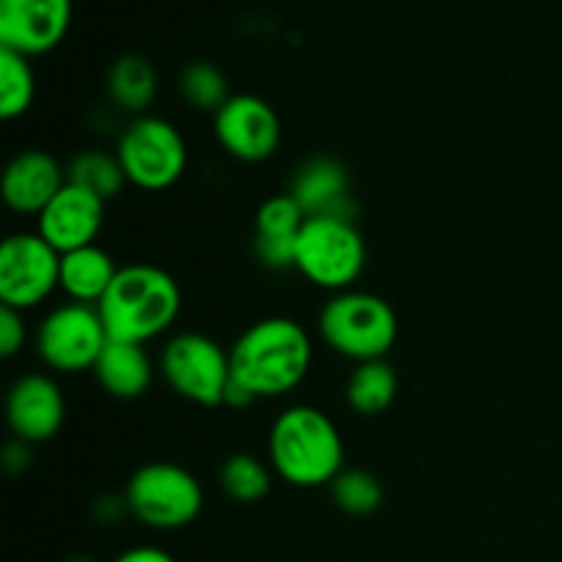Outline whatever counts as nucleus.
I'll list each match as a JSON object with an SVG mask.
<instances>
[{
    "instance_id": "f257e3e1",
    "label": "nucleus",
    "mask_w": 562,
    "mask_h": 562,
    "mask_svg": "<svg viewBox=\"0 0 562 562\" xmlns=\"http://www.w3.org/2000/svg\"><path fill=\"white\" fill-rule=\"evenodd\" d=\"M313 366V340L300 322L269 316L247 327L231 346L234 379L252 398H280L305 382Z\"/></svg>"
},
{
    "instance_id": "f03ea898",
    "label": "nucleus",
    "mask_w": 562,
    "mask_h": 562,
    "mask_svg": "<svg viewBox=\"0 0 562 562\" xmlns=\"http://www.w3.org/2000/svg\"><path fill=\"white\" fill-rule=\"evenodd\" d=\"M344 437L327 412L296 404L280 412L269 431V464L296 488L329 486L344 472Z\"/></svg>"
},
{
    "instance_id": "7ed1b4c3",
    "label": "nucleus",
    "mask_w": 562,
    "mask_h": 562,
    "mask_svg": "<svg viewBox=\"0 0 562 562\" xmlns=\"http://www.w3.org/2000/svg\"><path fill=\"white\" fill-rule=\"evenodd\" d=\"M181 313V289L170 272L154 263L121 267L99 302V316L110 340L146 346L170 333Z\"/></svg>"
},
{
    "instance_id": "20e7f679",
    "label": "nucleus",
    "mask_w": 562,
    "mask_h": 562,
    "mask_svg": "<svg viewBox=\"0 0 562 562\" xmlns=\"http://www.w3.org/2000/svg\"><path fill=\"white\" fill-rule=\"evenodd\" d=\"M318 333L335 355L351 362L387 360L398 340V316L393 305L371 291H340L324 302Z\"/></svg>"
},
{
    "instance_id": "39448f33",
    "label": "nucleus",
    "mask_w": 562,
    "mask_h": 562,
    "mask_svg": "<svg viewBox=\"0 0 562 562\" xmlns=\"http://www.w3.org/2000/svg\"><path fill=\"white\" fill-rule=\"evenodd\" d=\"M366 239L351 217H307L296 239V272L324 291H349L366 269Z\"/></svg>"
},
{
    "instance_id": "423d86ee",
    "label": "nucleus",
    "mask_w": 562,
    "mask_h": 562,
    "mask_svg": "<svg viewBox=\"0 0 562 562\" xmlns=\"http://www.w3.org/2000/svg\"><path fill=\"white\" fill-rule=\"evenodd\" d=\"M126 505L151 530H181L203 510V486L187 467L173 461L143 464L126 483Z\"/></svg>"
},
{
    "instance_id": "0eeeda50",
    "label": "nucleus",
    "mask_w": 562,
    "mask_h": 562,
    "mask_svg": "<svg viewBox=\"0 0 562 562\" xmlns=\"http://www.w3.org/2000/svg\"><path fill=\"white\" fill-rule=\"evenodd\" d=\"M115 154L126 181L137 190L162 192L173 187L187 170L184 135L159 115H137L121 132Z\"/></svg>"
},
{
    "instance_id": "6e6552de",
    "label": "nucleus",
    "mask_w": 562,
    "mask_h": 562,
    "mask_svg": "<svg viewBox=\"0 0 562 562\" xmlns=\"http://www.w3.org/2000/svg\"><path fill=\"white\" fill-rule=\"evenodd\" d=\"M159 373L176 395L198 406H223L234 371L231 351L203 333H179L159 351Z\"/></svg>"
},
{
    "instance_id": "1a4fd4ad",
    "label": "nucleus",
    "mask_w": 562,
    "mask_h": 562,
    "mask_svg": "<svg viewBox=\"0 0 562 562\" xmlns=\"http://www.w3.org/2000/svg\"><path fill=\"white\" fill-rule=\"evenodd\" d=\"M108 340L110 335L99 316V307L77 305V302L53 307L38 322L33 335L38 360L58 373L93 371Z\"/></svg>"
},
{
    "instance_id": "9d476101",
    "label": "nucleus",
    "mask_w": 562,
    "mask_h": 562,
    "mask_svg": "<svg viewBox=\"0 0 562 562\" xmlns=\"http://www.w3.org/2000/svg\"><path fill=\"white\" fill-rule=\"evenodd\" d=\"M60 289V252L38 231H20L0 250V302L33 311Z\"/></svg>"
},
{
    "instance_id": "9b49d317",
    "label": "nucleus",
    "mask_w": 562,
    "mask_h": 562,
    "mask_svg": "<svg viewBox=\"0 0 562 562\" xmlns=\"http://www.w3.org/2000/svg\"><path fill=\"white\" fill-rule=\"evenodd\" d=\"M214 137L225 154L239 162L256 165L274 157L280 146V115L256 93H234L214 113Z\"/></svg>"
},
{
    "instance_id": "f8f14e48",
    "label": "nucleus",
    "mask_w": 562,
    "mask_h": 562,
    "mask_svg": "<svg viewBox=\"0 0 562 562\" xmlns=\"http://www.w3.org/2000/svg\"><path fill=\"white\" fill-rule=\"evenodd\" d=\"M75 0H0V47L38 58L58 47L71 27Z\"/></svg>"
},
{
    "instance_id": "ddd939ff",
    "label": "nucleus",
    "mask_w": 562,
    "mask_h": 562,
    "mask_svg": "<svg viewBox=\"0 0 562 562\" xmlns=\"http://www.w3.org/2000/svg\"><path fill=\"white\" fill-rule=\"evenodd\" d=\"M5 420L20 442H49L66 420V401L58 382L47 373H27L16 379L5 395Z\"/></svg>"
},
{
    "instance_id": "4468645a",
    "label": "nucleus",
    "mask_w": 562,
    "mask_h": 562,
    "mask_svg": "<svg viewBox=\"0 0 562 562\" xmlns=\"http://www.w3.org/2000/svg\"><path fill=\"white\" fill-rule=\"evenodd\" d=\"M104 206L108 203L102 198L66 181L64 190L36 217V231L60 256L97 245V236L104 225Z\"/></svg>"
},
{
    "instance_id": "2eb2a0df",
    "label": "nucleus",
    "mask_w": 562,
    "mask_h": 562,
    "mask_svg": "<svg viewBox=\"0 0 562 562\" xmlns=\"http://www.w3.org/2000/svg\"><path fill=\"white\" fill-rule=\"evenodd\" d=\"M66 187V173L58 159L42 148L20 151L3 173L5 206L22 217H38Z\"/></svg>"
},
{
    "instance_id": "dca6fc26",
    "label": "nucleus",
    "mask_w": 562,
    "mask_h": 562,
    "mask_svg": "<svg viewBox=\"0 0 562 562\" xmlns=\"http://www.w3.org/2000/svg\"><path fill=\"white\" fill-rule=\"evenodd\" d=\"M99 387L119 401H135L148 393L154 382V362L146 346L126 344V340H108L93 366Z\"/></svg>"
},
{
    "instance_id": "f3484780",
    "label": "nucleus",
    "mask_w": 562,
    "mask_h": 562,
    "mask_svg": "<svg viewBox=\"0 0 562 562\" xmlns=\"http://www.w3.org/2000/svg\"><path fill=\"white\" fill-rule=\"evenodd\" d=\"M291 195L300 201L307 217L318 214H338V217H351L349 206V173L344 165L333 157L307 159L294 176Z\"/></svg>"
},
{
    "instance_id": "a211bd4d",
    "label": "nucleus",
    "mask_w": 562,
    "mask_h": 562,
    "mask_svg": "<svg viewBox=\"0 0 562 562\" xmlns=\"http://www.w3.org/2000/svg\"><path fill=\"white\" fill-rule=\"evenodd\" d=\"M119 263L104 247L88 245L60 256V291L77 305L99 307L119 274Z\"/></svg>"
},
{
    "instance_id": "6ab92c4d",
    "label": "nucleus",
    "mask_w": 562,
    "mask_h": 562,
    "mask_svg": "<svg viewBox=\"0 0 562 562\" xmlns=\"http://www.w3.org/2000/svg\"><path fill=\"white\" fill-rule=\"evenodd\" d=\"M104 88H108V97L115 108L137 119V115H146V110L157 99L159 77L151 60L143 58V55L126 53L110 64Z\"/></svg>"
},
{
    "instance_id": "aec40b11",
    "label": "nucleus",
    "mask_w": 562,
    "mask_h": 562,
    "mask_svg": "<svg viewBox=\"0 0 562 562\" xmlns=\"http://www.w3.org/2000/svg\"><path fill=\"white\" fill-rule=\"evenodd\" d=\"M395 395H398V373L387 360L360 362L346 382V401L362 417L387 412Z\"/></svg>"
},
{
    "instance_id": "412c9836",
    "label": "nucleus",
    "mask_w": 562,
    "mask_h": 562,
    "mask_svg": "<svg viewBox=\"0 0 562 562\" xmlns=\"http://www.w3.org/2000/svg\"><path fill=\"white\" fill-rule=\"evenodd\" d=\"M66 181L93 192L104 203L119 198L124 187L130 184L124 168H121L119 154L102 151V148H88V151L75 154L71 162L66 165Z\"/></svg>"
},
{
    "instance_id": "4be33fe9",
    "label": "nucleus",
    "mask_w": 562,
    "mask_h": 562,
    "mask_svg": "<svg viewBox=\"0 0 562 562\" xmlns=\"http://www.w3.org/2000/svg\"><path fill=\"white\" fill-rule=\"evenodd\" d=\"M274 470L252 453H234L220 467V486L225 497L239 505H256L272 492Z\"/></svg>"
},
{
    "instance_id": "5701e85b",
    "label": "nucleus",
    "mask_w": 562,
    "mask_h": 562,
    "mask_svg": "<svg viewBox=\"0 0 562 562\" xmlns=\"http://www.w3.org/2000/svg\"><path fill=\"white\" fill-rule=\"evenodd\" d=\"M36 99V75L31 58L0 47V115L16 121L31 110Z\"/></svg>"
},
{
    "instance_id": "b1692460",
    "label": "nucleus",
    "mask_w": 562,
    "mask_h": 562,
    "mask_svg": "<svg viewBox=\"0 0 562 562\" xmlns=\"http://www.w3.org/2000/svg\"><path fill=\"white\" fill-rule=\"evenodd\" d=\"M179 91L181 99H184L192 110H201V113L212 115L231 99L228 80H225L223 71L214 64H209V60H192V64L184 66V71H181L179 77Z\"/></svg>"
},
{
    "instance_id": "393cba45",
    "label": "nucleus",
    "mask_w": 562,
    "mask_h": 562,
    "mask_svg": "<svg viewBox=\"0 0 562 562\" xmlns=\"http://www.w3.org/2000/svg\"><path fill=\"white\" fill-rule=\"evenodd\" d=\"M329 494L338 510L346 516H373L384 503V488L379 477L368 470H344L333 483H329Z\"/></svg>"
},
{
    "instance_id": "a878e982",
    "label": "nucleus",
    "mask_w": 562,
    "mask_h": 562,
    "mask_svg": "<svg viewBox=\"0 0 562 562\" xmlns=\"http://www.w3.org/2000/svg\"><path fill=\"white\" fill-rule=\"evenodd\" d=\"M307 223V212L291 192L267 198L256 212V234L252 239H300Z\"/></svg>"
},
{
    "instance_id": "bb28decb",
    "label": "nucleus",
    "mask_w": 562,
    "mask_h": 562,
    "mask_svg": "<svg viewBox=\"0 0 562 562\" xmlns=\"http://www.w3.org/2000/svg\"><path fill=\"white\" fill-rule=\"evenodd\" d=\"M25 340H27L25 313L14 311V307H3V311H0V355H3L5 360H11L14 355H20Z\"/></svg>"
},
{
    "instance_id": "cd10ccee",
    "label": "nucleus",
    "mask_w": 562,
    "mask_h": 562,
    "mask_svg": "<svg viewBox=\"0 0 562 562\" xmlns=\"http://www.w3.org/2000/svg\"><path fill=\"white\" fill-rule=\"evenodd\" d=\"M113 562H176V558L157 547H132L121 552Z\"/></svg>"
},
{
    "instance_id": "c85d7f7f",
    "label": "nucleus",
    "mask_w": 562,
    "mask_h": 562,
    "mask_svg": "<svg viewBox=\"0 0 562 562\" xmlns=\"http://www.w3.org/2000/svg\"><path fill=\"white\" fill-rule=\"evenodd\" d=\"M66 562H97L93 558H86V554H75V558H69Z\"/></svg>"
}]
</instances>
